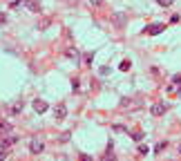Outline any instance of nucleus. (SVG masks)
I'll use <instances>...</instances> for the list:
<instances>
[{
	"mask_svg": "<svg viewBox=\"0 0 181 161\" xmlns=\"http://www.w3.org/2000/svg\"><path fill=\"white\" fill-rule=\"evenodd\" d=\"M16 141H18V136H16V134H11V132H9V134H7V139H5V143H2V146H14Z\"/></svg>",
	"mask_w": 181,
	"mask_h": 161,
	"instance_id": "8",
	"label": "nucleus"
},
{
	"mask_svg": "<svg viewBox=\"0 0 181 161\" xmlns=\"http://www.w3.org/2000/svg\"><path fill=\"white\" fill-rule=\"evenodd\" d=\"M132 139L134 141H141V139H143V134H141V132H132Z\"/></svg>",
	"mask_w": 181,
	"mask_h": 161,
	"instance_id": "16",
	"label": "nucleus"
},
{
	"mask_svg": "<svg viewBox=\"0 0 181 161\" xmlns=\"http://www.w3.org/2000/svg\"><path fill=\"white\" fill-rule=\"evenodd\" d=\"M20 5H25V0H11V9H18Z\"/></svg>",
	"mask_w": 181,
	"mask_h": 161,
	"instance_id": "13",
	"label": "nucleus"
},
{
	"mask_svg": "<svg viewBox=\"0 0 181 161\" xmlns=\"http://www.w3.org/2000/svg\"><path fill=\"white\" fill-rule=\"evenodd\" d=\"M7 157V146H0V159Z\"/></svg>",
	"mask_w": 181,
	"mask_h": 161,
	"instance_id": "15",
	"label": "nucleus"
},
{
	"mask_svg": "<svg viewBox=\"0 0 181 161\" xmlns=\"http://www.w3.org/2000/svg\"><path fill=\"white\" fill-rule=\"evenodd\" d=\"M114 25L123 27V25H125V16H123V14H114Z\"/></svg>",
	"mask_w": 181,
	"mask_h": 161,
	"instance_id": "7",
	"label": "nucleus"
},
{
	"mask_svg": "<svg viewBox=\"0 0 181 161\" xmlns=\"http://www.w3.org/2000/svg\"><path fill=\"white\" fill-rule=\"evenodd\" d=\"M157 5H161V7H172L174 0H157Z\"/></svg>",
	"mask_w": 181,
	"mask_h": 161,
	"instance_id": "11",
	"label": "nucleus"
},
{
	"mask_svg": "<svg viewBox=\"0 0 181 161\" xmlns=\"http://www.w3.org/2000/svg\"><path fill=\"white\" fill-rule=\"evenodd\" d=\"M161 31H163V25H150V29H148L150 36H157V34H161Z\"/></svg>",
	"mask_w": 181,
	"mask_h": 161,
	"instance_id": "6",
	"label": "nucleus"
},
{
	"mask_svg": "<svg viewBox=\"0 0 181 161\" xmlns=\"http://www.w3.org/2000/svg\"><path fill=\"white\" fill-rule=\"evenodd\" d=\"M179 94H181V90H179Z\"/></svg>",
	"mask_w": 181,
	"mask_h": 161,
	"instance_id": "21",
	"label": "nucleus"
},
{
	"mask_svg": "<svg viewBox=\"0 0 181 161\" xmlns=\"http://www.w3.org/2000/svg\"><path fill=\"white\" fill-rule=\"evenodd\" d=\"M172 80H174V85H181V76H174Z\"/></svg>",
	"mask_w": 181,
	"mask_h": 161,
	"instance_id": "18",
	"label": "nucleus"
},
{
	"mask_svg": "<svg viewBox=\"0 0 181 161\" xmlns=\"http://www.w3.org/2000/svg\"><path fill=\"white\" fill-rule=\"evenodd\" d=\"M67 56H69V58H78V51L76 49H67Z\"/></svg>",
	"mask_w": 181,
	"mask_h": 161,
	"instance_id": "14",
	"label": "nucleus"
},
{
	"mask_svg": "<svg viewBox=\"0 0 181 161\" xmlns=\"http://www.w3.org/2000/svg\"><path fill=\"white\" fill-rule=\"evenodd\" d=\"M47 110H49V105H47L45 101H40V99H36V101H34V112H38V114H45Z\"/></svg>",
	"mask_w": 181,
	"mask_h": 161,
	"instance_id": "3",
	"label": "nucleus"
},
{
	"mask_svg": "<svg viewBox=\"0 0 181 161\" xmlns=\"http://www.w3.org/2000/svg\"><path fill=\"white\" fill-rule=\"evenodd\" d=\"M43 150H45V143H43L40 139H31V141H29V152H31V154H40Z\"/></svg>",
	"mask_w": 181,
	"mask_h": 161,
	"instance_id": "1",
	"label": "nucleus"
},
{
	"mask_svg": "<svg viewBox=\"0 0 181 161\" xmlns=\"http://www.w3.org/2000/svg\"><path fill=\"white\" fill-rule=\"evenodd\" d=\"M148 152H150V150H148L145 146H141V148H139V154H148Z\"/></svg>",
	"mask_w": 181,
	"mask_h": 161,
	"instance_id": "17",
	"label": "nucleus"
},
{
	"mask_svg": "<svg viewBox=\"0 0 181 161\" xmlns=\"http://www.w3.org/2000/svg\"><path fill=\"white\" fill-rule=\"evenodd\" d=\"M179 154H181V146H179Z\"/></svg>",
	"mask_w": 181,
	"mask_h": 161,
	"instance_id": "20",
	"label": "nucleus"
},
{
	"mask_svg": "<svg viewBox=\"0 0 181 161\" xmlns=\"http://www.w3.org/2000/svg\"><path fill=\"white\" fill-rule=\"evenodd\" d=\"M54 117L58 119V121H63L67 117V107H65V103H58V105L54 107Z\"/></svg>",
	"mask_w": 181,
	"mask_h": 161,
	"instance_id": "2",
	"label": "nucleus"
},
{
	"mask_svg": "<svg viewBox=\"0 0 181 161\" xmlns=\"http://www.w3.org/2000/svg\"><path fill=\"white\" fill-rule=\"evenodd\" d=\"M22 110V101H18V103H14V105H11V114H18Z\"/></svg>",
	"mask_w": 181,
	"mask_h": 161,
	"instance_id": "10",
	"label": "nucleus"
},
{
	"mask_svg": "<svg viewBox=\"0 0 181 161\" xmlns=\"http://www.w3.org/2000/svg\"><path fill=\"white\" fill-rule=\"evenodd\" d=\"M9 132H14L11 123H0V134H9Z\"/></svg>",
	"mask_w": 181,
	"mask_h": 161,
	"instance_id": "9",
	"label": "nucleus"
},
{
	"mask_svg": "<svg viewBox=\"0 0 181 161\" xmlns=\"http://www.w3.org/2000/svg\"><path fill=\"white\" fill-rule=\"evenodd\" d=\"M25 5H27V9H29V11H34V14L40 11V2H38V0H25Z\"/></svg>",
	"mask_w": 181,
	"mask_h": 161,
	"instance_id": "5",
	"label": "nucleus"
},
{
	"mask_svg": "<svg viewBox=\"0 0 181 161\" xmlns=\"http://www.w3.org/2000/svg\"><path fill=\"white\" fill-rule=\"evenodd\" d=\"M92 5H103V0H89Z\"/></svg>",
	"mask_w": 181,
	"mask_h": 161,
	"instance_id": "19",
	"label": "nucleus"
},
{
	"mask_svg": "<svg viewBox=\"0 0 181 161\" xmlns=\"http://www.w3.org/2000/svg\"><path fill=\"white\" fill-rule=\"evenodd\" d=\"M166 110H168V107L163 105V103H154V105H152V117H161Z\"/></svg>",
	"mask_w": 181,
	"mask_h": 161,
	"instance_id": "4",
	"label": "nucleus"
},
{
	"mask_svg": "<svg viewBox=\"0 0 181 161\" xmlns=\"http://www.w3.org/2000/svg\"><path fill=\"white\" fill-rule=\"evenodd\" d=\"M118 67H121L123 72H128L130 67H132V63H130V61H123V63H121V65H118Z\"/></svg>",
	"mask_w": 181,
	"mask_h": 161,
	"instance_id": "12",
	"label": "nucleus"
}]
</instances>
